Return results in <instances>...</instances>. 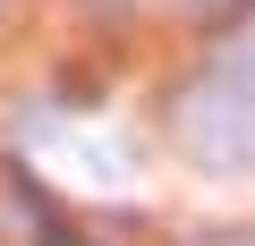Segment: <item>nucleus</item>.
Returning a JSON list of instances; mask_svg holds the SVG:
<instances>
[{"label":"nucleus","instance_id":"obj_2","mask_svg":"<svg viewBox=\"0 0 255 246\" xmlns=\"http://www.w3.org/2000/svg\"><path fill=\"white\" fill-rule=\"evenodd\" d=\"M43 246H94V238H77L68 221H43Z\"/></svg>","mask_w":255,"mask_h":246},{"label":"nucleus","instance_id":"obj_1","mask_svg":"<svg viewBox=\"0 0 255 246\" xmlns=\"http://www.w3.org/2000/svg\"><path fill=\"white\" fill-rule=\"evenodd\" d=\"M162 128L204 170H255V34H230L204 68L179 77L162 102Z\"/></svg>","mask_w":255,"mask_h":246},{"label":"nucleus","instance_id":"obj_3","mask_svg":"<svg viewBox=\"0 0 255 246\" xmlns=\"http://www.w3.org/2000/svg\"><path fill=\"white\" fill-rule=\"evenodd\" d=\"M213 9H221V0H213Z\"/></svg>","mask_w":255,"mask_h":246}]
</instances>
